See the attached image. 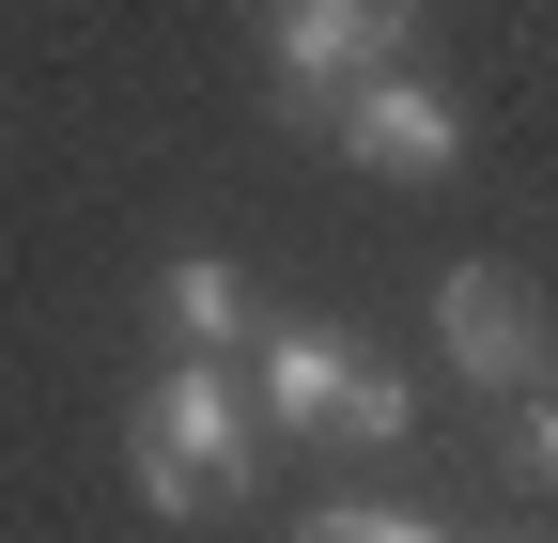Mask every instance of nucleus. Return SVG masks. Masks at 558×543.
I'll return each mask as SVG.
<instances>
[{
    "label": "nucleus",
    "mask_w": 558,
    "mask_h": 543,
    "mask_svg": "<svg viewBox=\"0 0 558 543\" xmlns=\"http://www.w3.org/2000/svg\"><path fill=\"white\" fill-rule=\"evenodd\" d=\"M357 16H373V32H388V47H403V32H418V0H357Z\"/></svg>",
    "instance_id": "obj_10"
},
{
    "label": "nucleus",
    "mask_w": 558,
    "mask_h": 543,
    "mask_svg": "<svg viewBox=\"0 0 558 543\" xmlns=\"http://www.w3.org/2000/svg\"><path fill=\"white\" fill-rule=\"evenodd\" d=\"M326 141H341V156H357V171H388V186H435V171L465 156V109H450L435 79H418V62H388V79H373L357 109H341V124H326Z\"/></svg>",
    "instance_id": "obj_4"
},
{
    "label": "nucleus",
    "mask_w": 558,
    "mask_h": 543,
    "mask_svg": "<svg viewBox=\"0 0 558 543\" xmlns=\"http://www.w3.org/2000/svg\"><path fill=\"white\" fill-rule=\"evenodd\" d=\"M435 342H450L465 388L527 403V388H543V295L512 280V264H450V280H435Z\"/></svg>",
    "instance_id": "obj_3"
},
{
    "label": "nucleus",
    "mask_w": 558,
    "mask_h": 543,
    "mask_svg": "<svg viewBox=\"0 0 558 543\" xmlns=\"http://www.w3.org/2000/svg\"><path fill=\"white\" fill-rule=\"evenodd\" d=\"M171 342H186V358H233V342H248V280H233L218 249L171 264Z\"/></svg>",
    "instance_id": "obj_6"
},
{
    "label": "nucleus",
    "mask_w": 558,
    "mask_h": 543,
    "mask_svg": "<svg viewBox=\"0 0 558 543\" xmlns=\"http://www.w3.org/2000/svg\"><path fill=\"white\" fill-rule=\"evenodd\" d=\"M341 388H357V342H341V326H279L264 373H248V403H264L279 435H326V420H341Z\"/></svg>",
    "instance_id": "obj_5"
},
{
    "label": "nucleus",
    "mask_w": 558,
    "mask_h": 543,
    "mask_svg": "<svg viewBox=\"0 0 558 543\" xmlns=\"http://www.w3.org/2000/svg\"><path fill=\"white\" fill-rule=\"evenodd\" d=\"M418 435V403H403V373H373L357 358V388H341V420H326V450H403Z\"/></svg>",
    "instance_id": "obj_7"
},
{
    "label": "nucleus",
    "mask_w": 558,
    "mask_h": 543,
    "mask_svg": "<svg viewBox=\"0 0 558 543\" xmlns=\"http://www.w3.org/2000/svg\"><path fill=\"white\" fill-rule=\"evenodd\" d=\"M264 62H279V109H295V124H341L403 47L357 16V0H264Z\"/></svg>",
    "instance_id": "obj_2"
},
{
    "label": "nucleus",
    "mask_w": 558,
    "mask_h": 543,
    "mask_svg": "<svg viewBox=\"0 0 558 543\" xmlns=\"http://www.w3.org/2000/svg\"><path fill=\"white\" fill-rule=\"evenodd\" d=\"M295 543H435V528H418V512H311Z\"/></svg>",
    "instance_id": "obj_9"
},
{
    "label": "nucleus",
    "mask_w": 558,
    "mask_h": 543,
    "mask_svg": "<svg viewBox=\"0 0 558 543\" xmlns=\"http://www.w3.org/2000/svg\"><path fill=\"white\" fill-rule=\"evenodd\" d=\"M512 466H527V497H558V403H543V388L512 403Z\"/></svg>",
    "instance_id": "obj_8"
},
{
    "label": "nucleus",
    "mask_w": 558,
    "mask_h": 543,
    "mask_svg": "<svg viewBox=\"0 0 558 543\" xmlns=\"http://www.w3.org/2000/svg\"><path fill=\"white\" fill-rule=\"evenodd\" d=\"M140 497H156L171 528H202V512H233L248 497V388L218 373V358H171L156 388H140Z\"/></svg>",
    "instance_id": "obj_1"
}]
</instances>
